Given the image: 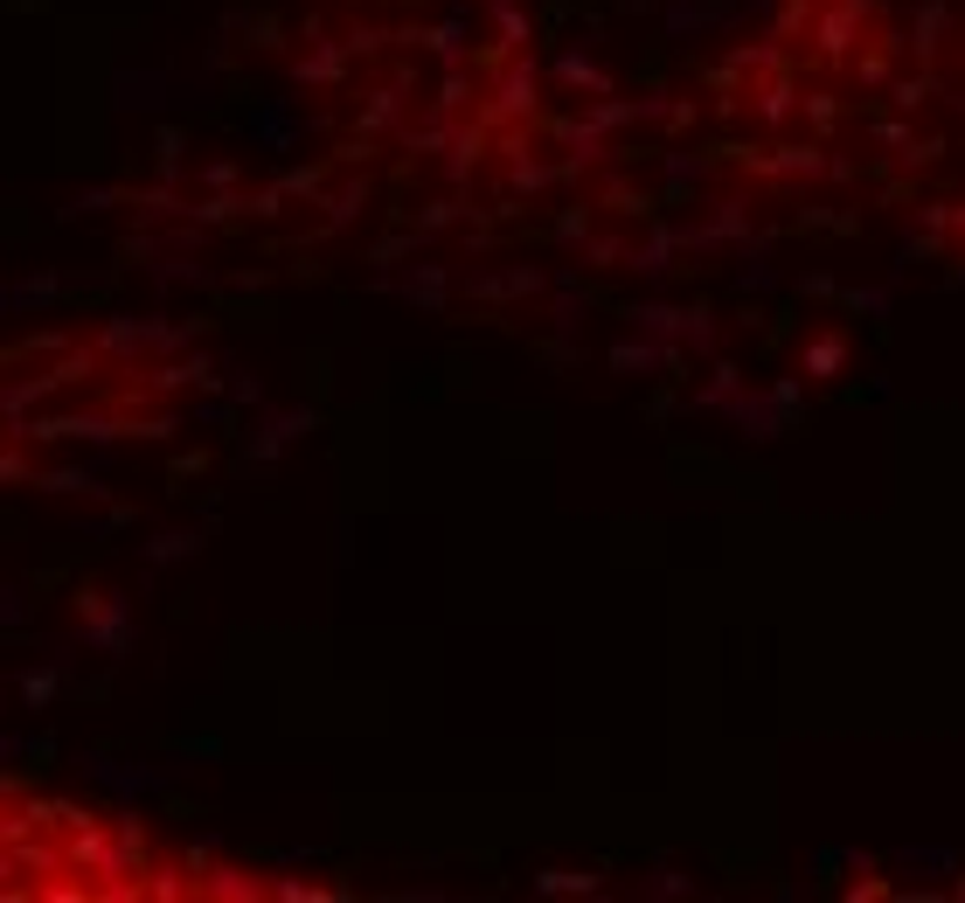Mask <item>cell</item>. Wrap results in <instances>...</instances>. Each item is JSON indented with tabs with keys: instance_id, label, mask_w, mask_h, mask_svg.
<instances>
[{
	"instance_id": "23",
	"label": "cell",
	"mask_w": 965,
	"mask_h": 903,
	"mask_svg": "<svg viewBox=\"0 0 965 903\" xmlns=\"http://www.w3.org/2000/svg\"><path fill=\"white\" fill-rule=\"evenodd\" d=\"M14 688H21V702H29V709H49V702L70 688V667H63V660H57V667H35V675H21Z\"/></svg>"
},
{
	"instance_id": "16",
	"label": "cell",
	"mask_w": 965,
	"mask_h": 903,
	"mask_svg": "<svg viewBox=\"0 0 965 903\" xmlns=\"http://www.w3.org/2000/svg\"><path fill=\"white\" fill-rule=\"evenodd\" d=\"M306 431H312V410H285V418H271L265 438H257V445L244 452V466H271V459L292 445V438H306Z\"/></svg>"
},
{
	"instance_id": "19",
	"label": "cell",
	"mask_w": 965,
	"mask_h": 903,
	"mask_svg": "<svg viewBox=\"0 0 965 903\" xmlns=\"http://www.w3.org/2000/svg\"><path fill=\"white\" fill-rule=\"evenodd\" d=\"M140 896H153V903H181V896H195V869H181V862H153V869H146V883H140Z\"/></svg>"
},
{
	"instance_id": "42",
	"label": "cell",
	"mask_w": 965,
	"mask_h": 903,
	"mask_svg": "<svg viewBox=\"0 0 965 903\" xmlns=\"http://www.w3.org/2000/svg\"><path fill=\"white\" fill-rule=\"evenodd\" d=\"M271 896H292V903H299V896H327V890L306 883V875H285V883H271Z\"/></svg>"
},
{
	"instance_id": "4",
	"label": "cell",
	"mask_w": 965,
	"mask_h": 903,
	"mask_svg": "<svg viewBox=\"0 0 965 903\" xmlns=\"http://www.w3.org/2000/svg\"><path fill=\"white\" fill-rule=\"evenodd\" d=\"M181 341H188V327H167V320H140V314H112L97 327V348L112 355V361H125L133 369L140 355H174Z\"/></svg>"
},
{
	"instance_id": "22",
	"label": "cell",
	"mask_w": 965,
	"mask_h": 903,
	"mask_svg": "<svg viewBox=\"0 0 965 903\" xmlns=\"http://www.w3.org/2000/svg\"><path fill=\"white\" fill-rule=\"evenodd\" d=\"M403 293H410L417 306H431V314H438V306L452 299V278H445V265H417V271H403Z\"/></svg>"
},
{
	"instance_id": "18",
	"label": "cell",
	"mask_w": 965,
	"mask_h": 903,
	"mask_svg": "<svg viewBox=\"0 0 965 903\" xmlns=\"http://www.w3.org/2000/svg\"><path fill=\"white\" fill-rule=\"evenodd\" d=\"M480 299H521V293H542V271L535 265H514V271H480L473 278Z\"/></svg>"
},
{
	"instance_id": "38",
	"label": "cell",
	"mask_w": 965,
	"mask_h": 903,
	"mask_svg": "<svg viewBox=\"0 0 965 903\" xmlns=\"http://www.w3.org/2000/svg\"><path fill=\"white\" fill-rule=\"evenodd\" d=\"M348 49H355V57H382V49H389V29H376V21H361V29L348 35Z\"/></svg>"
},
{
	"instance_id": "10",
	"label": "cell",
	"mask_w": 965,
	"mask_h": 903,
	"mask_svg": "<svg viewBox=\"0 0 965 903\" xmlns=\"http://www.w3.org/2000/svg\"><path fill=\"white\" fill-rule=\"evenodd\" d=\"M84 771H91L97 786L125 792V799H140V792H161V786H167V771H153V765H119V758H104V751H91Z\"/></svg>"
},
{
	"instance_id": "40",
	"label": "cell",
	"mask_w": 965,
	"mask_h": 903,
	"mask_svg": "<svg viewBox=\"0 0 965 903\" xmlns=\"http://www.w3.org/2000/svg\"><path fill=\"white\" fill-rule=\"evenodd\" d=\"M133 209H146V216H174L181 202H174L167 188H146V195H133Z\"/></svg>"
},
{
	"instance_id": "30",
	"label": "cell",
	"mask_w": 965,
	"mask_h": 903,
	"mask_svg": "<svg viewBox=\"0 0 965 903\" xmlns=\"http://www.w3.org/2000/svg\"><path fill=\"white\" fill-rule=\"evenodd\" d=\"M361 202H369V181H348V188L327 195V229H348L361 216Z\"/></svg>"
},
{
	"instance_id": "21",
	"label": "cell",
	"mask_w": 965,
	"mask_h": 903,
	"mask_svg": "<svg viewBox=\"0 0 965 903\" xmlns=\"http://www.w3.org/2000/svg\"><path fill=\"white\" fill-rule=\"evenodd\" d=\"M486 14H493V35H501V57H521L528 49V14L514 0H486Z\"/></svg>"
},
{
	"instance_id": "1",
	"label": "cell",
	"mask_w": 965,
	"mask_h": 903,
	"mask_svg": "<svg viewBox=\"0 0 965 903\" xmlns=\"http://www.w3.org/2000/svg\"><path fill=\"white\" fill-rule=\"evenodd\" d=\"M70 612H76V626H84V647L91 654H104V660H125V654H133V598L97 591V584H76L70 591Z\"/></svg>"
},
{
	"instance_id": "7",
	"label": "cell",
	"mask_w": 965,
	"mask_h": 903,
	"mask_svg": "<svg viewBox=\"0 0 965 903\" xmlns=\"http://www.w3.org/2000/svg\"><path fill=\"white\" fill-rule=\"evenodd\" d=\"M174 390H216V361L195 355V361H161L133 382V397H174Z\"/></svg>"
},
{
	"instance_id": "32",
	"label": "cell",
	"mask_w": 965,
	"mask_h": 903,
	"mask_svg": "<svg viewBox=\"0 0 965 903\" xmlns=\"http://www.w3.org/2000/svg\"><path fill=\"white\" fill-rule=\"evenodd\" d=\"M695 890V875H681V869H646L639 875V896H688Z\"/></svg>"
},
{
	"instance_id": "17",
	"label": "cell",
	"mask_w": 965,
	"mask_h": 903,
	"mask_svg": "<svg viewBox=\"0 0 965 903\" xmlns=\"http://www.w3.org/2000/svg\"><path fill=\"white\" fill-rule=\"evenodd\" d=\"M348 57H355L348 42H312L306 57L292 63V76H299V84H341V76H348Z\"/></svg>"
},
{
	"instance_id": "31",
	"label": "cell",
	"mask_w": 965,
	"mask_h": 903,
	"mask_svg": "<svg viewBox=\"0 0 965 903\" xmlns=\"http://www.w3.org/2000/svg\"><path fill=\"white\" fill-rule=\"evenodd\" d=\"M202 550V535L195 529H174V535H153L146 542V563H181V556H195Z\"/></svg>"
},
{
	"instance_id": "24",
	"label": "cell",
	"mask_w": 965,
	"mask_h": 903,
	"mask_svg": "<svg viewBox=\"0 0 965 903\" xmlns=\"http://www.w3.org/2000/svg\"><path fill=\"white\" fill-rule=\"evenodd\" d=\"M945 29H952V8L924 0V8H917V42H910V49H917L924 63H937V49H945Z\"/></svg>"
},
{
	"instance_id": "11",
	"label": "cell",
	"mask_w": 965,
	"mask_h": 903,
	"mask_svg": "<svg viewBox=\"0 0 965 903\" xmlns=\"http://www.w3.org/2000/svg\"><path fill=\"white\" fill-rule=\"evenodd\" d=\"M195 896H223V903H250V896H271V883L257 869H229V862H208L195 875Z\"/></svg>"
},
{
	"instance_id": "45",
	"label": "cell",
	"mask_w": 965,
	"mask_h": 903,
	"mask_svg": "<svg viewBox=\"0 0 965 903\" xmlns=\"http://www.w3.org/2000/svg\"><path fill=\"white\" fill-rule=\"evenodd\" d=\"M958 237H965V209H958Z\"/></svg>"
},
{
	"instance_id": "43",
	"label": "cell",
	"mask_w": 965,
	"mask_h": 903,
	"mask_svg": "<svg viewBox=\"0 0 965 903\" xmlns=\"http://www.w3.org/2000/svg\"><path fill=\"white\" fill-rule=\"evenodd\" d=\"M0 480H29V459H21V445H8V459H0Z\"/></svg>"
},
{
	"instance_id": "6",
	"label": "cell",
	"mask_w": 965,
	"mask_h": 903,
	"mask_svg": "<svg viewBox=\"0 0 965 903\" xmlns=\"http://www.w3.org/2000/svg\"><path fill=\"white\" fill-rule=\"evenodd\" d=\"M63 862L84 869L91 883H97V896H104V869H112V820H97V813L76 820V828L63 834Z\"/></svg>"
},
{
	"instance_id": "29",
	"label": "cell",
	"mask_w": 965,
	"mask_h": 903,
	"mask_svg": "<svg viewBox=\"0 0 965 903\" xmlns=\"http://www.w3.org/2000/svg\"><path fill=\"white\" fill-rule=\"evenodd\" d=\"M465 105H473V76H465V63H459V70H445V84H438V98H431V112H445V119H459Z\"/></svg>"
},
{
	"instance_id": "9",
	"label": "cell",
	"mask_w": 965,
	"mask_h": 903,
	"mask_svg": "<svg viewBox=\"0 0 965 903\" xmlns=\"http://www.w3.org/2000/svg\"><path fill=\"white\" fill-rule=\"evenodd\" d=\"M729 418H737L743 438H786V431H799V418H792V410L778 403L771 390H764V397H737V403H729Z\"/></svg>"
},
{
	"instance_id": "25",
	"label": "cell",
	"mask_w": 965,
	"mask_h": 903,
	"mask_svg": "<svg viewBox=\"0 0 965 903\" xmlns=\"http://www.w3.org/2000/svg\"><path fill=\"white\" fill-rule=\"evenodd\" d=\"M764 174H827L833 161H827V146H778L771 161H758Z\"/></svg>"
},
{
	"instance_id": "12",
	"label": "cell",
	"mask_w": 965,
	"mask_h": 903,
	"mask_svg": "<svg viewBox=\"0 0 965 903\" xmlns=\"http://www.w3.org/2000/svg\"><path fill=\"white\" fill-rule=\"evenodd\" d=\"M750 98H758V119H764V125H786V119H792V105H799V76H792V63L764 70V84L750 76Z\"/></svg>"
},
{
	"instance_id": "33",
	"label": "cell",
	"mask_w": 965,
	"mask_h": 903,
	"mask_svg": "<svg viewBox=\"0 0 965 903\" xmlns=\"http://www.w3.org/2000/svg\"><path fill=\"white\" fill-rule=\"evenodd\" d=\"M584 257H591L597 271H618L625 257H633V244H625V237H584Z\"/></svg>"
},
{
	"instance_id": "36",
	"label": "cell",
	"mask_w": 965,
	"mask_h": 903,
	"mask_svg": "<svg viewBox=\"0 0 965 903\" xmlns=\"http://www.w3.org/2000/svg\"><path fill=\"white\" fill-rule=\"evenodd\" d=\"M42 486H49V494H84V501H97V494H104V486H97L91 473H42Z\"/></svg>"
},
{
	"instance_id": "41",
	"label": "cell",
	"mask_w": 965,
	"mask_h": 903,
	"mask_svg": "<svg viewBox=\"0 0 965 903\" xmlns=\"http://www.w3.org/2000/svg\"><path fill=\"white\" fill-rule=\"evenodd\" d=\"M695 119H701V105H695V98H674V112H667V133H688Z\"/></svg>"
},
{
	"instance_id": "28",
	"label": "cell",
	"mask_w": 965,
	"mask_h": 903,
	"mask_svg": "<svg viewBox=\"0 0 965 903\" xmlns=\"http://www.w3.org/2000/svg\"><path fill=\"white\" fill-rule=\"evenodd\" d=\"M535 890H542V896H577V890H584V896H591V890H605V875H577V869H542V875H535Z\"/></svg>"
},
{
	"instance_id": "27",
	"label": "cell",
	"mask_w": 965,
	"mask_h": 903,
	"mask_svg": "<svg viewBox=\"0 0 965 903\" xmlns=\"http://www.w3.org/2000/svg\"><path fill=\"white\" fill-rule=\"evenodd\" d=\"M931 98H937V76H931V70H917V76H896V84H890V105H896V112H924Z\"/></svg>"
},
{
	"instance_id": "34",
	"label": "cell",
	"mask_w": 965,
	"mask_h": 903,
	"mask_svg": "<svg viewBox=\"0 0 965 903\" xmlns=\"http://www.w3.org/2000/svg\"><path fill=\"white\" fill-rule=\"evenodd\" d=\"M278 188H285V195H299V202H320V195H327V181H320V167H285V174H278Z\"/></svg>"
},
{
	"instance_id": "2",
	"label": "cell",
	"mask_w": 965,
	"mask_h": 903,
	"mask_svg": "<svg viewBox=\"0 0 965 903\" xmlns=\"http://www.w3.org/2000/svg\"><path fill=\"white\" fill-rule=\"evenodd\" d=\"M480 119L493 125V133H507V125H535V119H542V76H535V63H528V49L501 63V76H493Z\"/></svg>"
},
{
	"instance_id": "15",
	"label": "cell",
	"mask_w": 965,
	"mask_h": 903,
	"mask_svg": "<svg viewBox=\"0 0 965 903\" xmlns=\"http://www.w3.org/2000/svg\"><path fill=\"white\" fill-rule=\"evenodd\" d=\"M848 369V334H813V341L799 348V376L805 382H833Z\"/></svg>"
},
{
	"instance_id": "14",
	"label": "cell",
	"mask_w": 965,
	"mask_h": 903,
	"mask_svg": "<svg viewBox=\"0 0 965 903\" xmlns=\"http://www.w3.org/2000/svg\"><path fill=\"white\" fill-rule=\"evenodd\" d=\"M903 49H910V42H903L896 29H890V35H875L862 57H854V76H862L869 91H890V84H896V57H903Z\"/></svg>"
},
{
	"instance_id": "35",
	"label": "cell",
	"mask_w": 965,
	"mask_h": 903,
	"mask_svg": "<svg viewBox=\"0 0 965 903\" xmlns=\"http://www.w3.org/2000/svg\"><path fill=\"white\" fill-rule=\"evenodd\" d=\"M584 237H591V202H569L556 216V244H584Z\"/></svg>"
},
{
	"instance_id": "39",
	"label": "cell",
	"mask_w": 965,
	"mask_h": 903,
	"mask_svg": "<svg viewBox=\"0 0 965 903\" xmlns=\"http://www.w3.org/2000/svg\"><path fill=\"white\" fill-rule=\"evenodd\" d=\"M875 140H882V146H896V161H903V153H910V140H917V133H910L903 119H882V125H875Z\"/></svg>"
},
{
	"instance_id": "3",
	"label": "cell",
	"mask_w": 965,
	"mask_h": 903,
	"mask_svg": "<svg viewBox=\"0 0 965 903\" xmlns=\"http://www.w3.org/2000/svg\"><path fill=\"white\" fill-rule=\"evenodd\" d=\"M625 320H633V334H654V341H688V348H701V355L716 348V314H709V306H667V299H639Z\"/></svg>"
},
{
	"instance_id": "5",
	"label": "cell",
	"mask_w": 965,
	"mask_h": 903,
	"mask_svg": "<svg viewBox=\"0 0 965 903\" xmlns=\"http://www.w3.org/2000/svg\"><path fill=\"white\" fill-rule=\"evenodd\" d=\"M875 14V0H820L813 14V57L827 70H841L854 57V42H862V21Z\"/></svg>"
},
{
	"instance_id": "20",
	"label": "cell",
	"mask_w": 965,
	"mask_h": 903,
	"mask_svg": "<svg viewBox=\"0 0 965 903\" xmlns=\"http://www.w3.org/2000/svg\"><path fill=\"white\" fill-rule=\"evenodd\" d=\"M556 84L563 91H591V98H612V76L597 70L591 57H556Z\"/></svg>"
},
{
	"instance_id": "37",
	"label": "cell",
	"mask_w": 965,
	"mask_h": 903,
	"mask_svg": "<svg viewBox=\"0 0 965 903\" xmlns=\"http://www.w3.org/2000/svg\"><path fill=\"white\" fill-rule=\"evenodd\" d=\"M465 216V202H431V209H424V223H417V237H431V229H452Z\"/></svg>"
},
{
	"instance_id": "13",
	"label": "cell",
	"mask_w": 965,
	"mask_h": 903,
	"mask_svg": "<svg viewBox=\"0 0 965 903\" xmlns=\"http://www.w3.org/2000/svg\"><path fill=\"white\" fill-rule=\"evenodd\" d=\"M493 140H501V133H493L486 119H480V125H459V133H452V146H445V153H452V161H445L452 188H465V181H473V167L486 161V146H493Z\"/></svg>"
},
{
	"instance_id": "44",
	"label": "cell",
	"mask_w": 965,
	"mask_h": 903,
	"mask_svg": "<svg viewBox=\"0 0 965 903\" xmlns=\"http://www.w3.org/2000/svg\"><path fill=\"white\" fill-rule=\"evenodd\" d=\"M237 174H244V167H237V161H216V167H208V174H202V181H208V188H229V181H237Z\"/></svg>"
},
{
	"instance_id": "26",
	"label": "cell",
	"mask_w": 965,
	"mask_h": 903,
	"mask_svg": "<svg viewBox=\"0 0 965 903\" xmlns=\"http://www.w3.org/2000/svg\"><path fill=\"white\" fill-rule=\"evenodd\" d=\"M417 42H424V49H431V57L445 63V70H459V63H465V21H438V29H431V35H417Z\"/></svg>"
},
{
	"instance_id": "8",
	"label": "cell",
	"mask_w": 965,
	"mask_h": 903,
	"mask_svg": "<svg viewBox=\"0 0 965 903\" xmlns=\"http://www.w3.org/2000/svg\"><path fill=\"white\" fill-rule=\"evenodd\" d=\"M681 223H654L646 237L633 244V257H625V271H639V278H667L674 271V257H681Z\"/></svg>"
}]
</instances>
